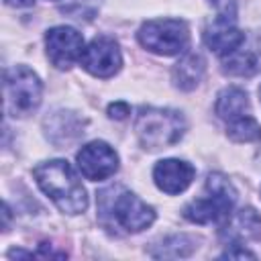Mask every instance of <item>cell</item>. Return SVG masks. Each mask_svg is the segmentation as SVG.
<instances>
[{
  "label": "cell",
  "instance_id": "ffe728a7",
  "mask_svg": "<svg viewBox=\"0 0 261 261\" xmlns=\"http://www.w3.org/2000/svg\"><path fill=\"white\" fill-rule=\"evenodd\" d=\"M8 6H14V8H27V6H31L35 0H4Z\"/></svg>",
  "mask_w": 261,
  "mask_h": 261
},
{
  "label": "cell",
  "instance_id": "ac0fdd59",
  "mask_svg": "<svg viewBox=\"0 0 261 261\" xmlns=\"http://www.w3.org/2000/svg\"><path fill=\"white\" fill-rule=\"evenodd\" d=\"M220 257H222V259H232V257H239V259H245V257L255 259L257 255H255V253H251L249 249L241 247V243H232V245H230V249H226V251H224Z\"/></svg>",
  "mask_w": 261,
  "mask_h": 261
},
{
  "label": "cell",
  "instance_id": "277c9868",
  "mask_svg": "<svg viewBox=\"0 0 261 261\" xmlns=\"http://www.w3.org/2000/svg\"><path fill=\"white\" fill-rule=\"evenodd\" d=\"M6 110L12 116H29L43 98V84L39 75L27 65H14L4 73Z\"/></svg>",
  "mask_w": 261,
  "mask_h": 261
},
{
  "label": "cell",
  "instance_id": "9c48e42d",
  "mask_svg": "<svg viewBox=\"0 0 261 261\" xmlns=\"http://www.w3.org/2000/svg\"><path fill=\"white\" fill-rule=\"evenodd\" d=\"M80 173L90 181L108 179L118 171V155L104 141H90L75 153Z\"/></svg>",
  "mask_w": 261,
  "mask_h": 261
},
{
  "label": "cell",
  "instance_id": "2e32d148",
  "mask_svg": "<svg viewBox=\"0 0 261 261\" xmlns=\"http://www.w3.org/2000/svg\"><path fill=\"white\" fill-rule=\"evenodd\" d=\"M226 135L234 143H257L261 141V124L251 116H241L226 124Z\"/></svg>",
  "mask_w": 261,
  "mask_h": 261
},
{
  "label": "cell",
  "instance_id": "6da1fadb",
  "mask_svg": "<svg viewBox=\"0 0 261 261\" xmlns=\"http://www.w3.org/2000/svg\"><path fill=\"white\" fill-rule=\"evenodd\" d=\"M33 175L41 192L63 214H82L88 208L86 188L75 169L65 159L43 161L33 169Z\"/></svg>",
  "mask_w": 261,
  "mask_h": 261
},
{
  "label": "cell",
  "instance_id": "5b68a950",
  "mask_svg": "<svg viewBox=\"0 0 261 261\" xmlns=\"http://www.w3.org/2000/svg\"><path fill=\"white\" fill-rule=\"evenodd\" d=\"M137 39L147 51L169 57L186 51L190 43V31L179 18H155L141 24Z\"/></svg>",
  "mask_w": 261,
  "mask_h": 261
},
{
  "label": "cell",
  "instance_id": "8992f818",
  "mask_svg": "<svg viewBox=\"0 0 261 261\" xmlns=\"http://www.w3.org/2000/svg\"><path fill=\"white\" fill-rule=\"evenodd\" d=\"M100 212L108 214L112 222H116L124 232H141L149 228L155 220V210L147 202H143L137 194L122 190L114 198H106V192L100 194Z\"/></svg>",
  "mask_w": 261,
  "mask_h": 261
},
{
  "label": "cell",
  "instance_id": "e0dca14e",
  "mask_svg": "<svg viewBox=\"0 0 261 261\" xmlns=\"http://www.w3.org/2000/svg\"><path fill=\"white\" fill-rule=\"evenodd\" d=\"M194 249L192 239H188L186 234H175V237H167L161 241V245H155V249H151L153 257H186L190 255Z\"/></svg>",
  "mask_w": 261,
  "mask_h": 261
},
{
  "label": "cell",
  "instance_id": "9a60e30c",
  "mask_svg": "<svg viewBox=\"0 0 261 261\" xmlns=\"http://www.w3.org/2000/svg\"><path fill=\"white\" fill-rule=\"evenodd\" d=\"M220 61H222V71L228 75H251L257 71L259 55H257V49L249 47L245 41L232 53L220 57Z\"/></svg>",
  "mask_w": 261,
  "mask_h": 261
},
{
  "label": "cell",
  "instance_id": "30bf717a",
  "mask_svg": "<svg viewBox=\"0 0 261 261\" xmlns=\"http://www.w3.org/2000/svg\"><path fill=\"white\" fill-rule=\"evenodd\" d=\"M247 41L245 33L237 27L234 22V14L230 12H220L212 22L206 24L204 29V43L208 45V49H212L218 57H224L228 53H232L234 49H239L243 43Z\"/></svg>",
  "mask_w": 261,
  "mask_h": 261
},
{
  "label": "cell",
  "instance_id": "3957f363",
  "mask_svg": "<svg viewBox=\"0 0 261 261\" xmlns=\"http://www.w3.org/2000/svg\"><path fill=\"white\" fill-rule=\"evenodd\" d=\"M237 202V190L232 181L214 171L206 177L204 196L192 200L184 208V218L194 224H210V222H224L232 214Z\"/></svg>",
  "mask_w": 261,
  "mask_h": 261
},
{
  "label": "cell",
  "instance_id": "7c38bea8",
  "mask_svg": "<svg viewBox=\"0 0 261 261\" xmlns=\"http://www.w3.org/2000/svg\"><path fill=\"white\" fill-rule=\"evenodd\" d=\"M214 110L218 114V118H222L226 124L251 114V104H249V96L243 88L239 86H226L218 92L216 96V104Z\"/></svg>",
  "mask_w": 261,
  "mask_h": 261
},
{
  "label": "cell",
  "instance_id": "ba28073f",
  "mask_svg": "<svg viewBox=\"0 0 261 261\" xmlns=\"http://www.w3.org/2000/svg\"><path fill=\"white\" fill-rule=\"evenodd\" d=\"M45 47L47 57L57 69H69L73 63H77L84 55V37L73 27H53L45 35Z\"/></svg>",
  "mask_w": 261,
  "mask_h": 261
},
{
  "label": "cell",
  "instance_id": "44dd1931",
  "mask_svg": "<svg viewBox=\"0 0 261 261\" xmlns=\"http://www.w3.org/2000/svg\"><path fill=\"white\" fill-rule=\"evenodd\" d=\"M210 2H212L216 8H220L222 12H226V8H228V2L232 4V0H210Z\"/></svg>",
  "mask_w": 261,
  "mask_h": 261
},
{
  "label": "cell",
  "instance_id": "7402d4cb",
  "mask_svg": "<svg viewBox=\"0 0 261 261\" xmlns=\"http://www.w3.org/2000/svg\"><path fill=\"white\" fill-rule=\"evenodd\" d=\"M259 100H261V88H259Z\"/></svg>",
  "mask_w": 261,
  "mask_h": 261
},
{
  "label": "cell",
  "instance_id": "8fae6325",
  "mask_svg": "<svg viewBox=\"0 0 261 261\" xmlns=\"http://www.w3.org/2000/svg\"><path fill=\"white\" fill-rule=\"evenodd\" d=\"M196 175V169L192 163L184 161V159H161L157 161V165L153 167V181L155 186L169 194V196H175V194H181L184 190H188V186L192 184Z\"/></svg>",
  "mask_w": 261,
  "mask_h": 261
},
{
  "label": "cell",
  "instance_id": "5bb4252c",
  "mask_svg": "<svg viewBox=\"0 0 261 261\" xmlns=\"http://www.w3.org/2000/svg\"><path fill=\"white\" fill-rule=\"evenodd\" d=\"M261 228V216L253 208H241L239 212L230 214L228 220H224L222 237H226L232 243H241L243 239L255 237Z\"/></svg>",
  "mask_w": 261,
  "mask_h": 261
},
{
  "label": "cell",
  "instance_id": "7a4b0ae2",
  "mask_svg": "<svg viewBox=\"0 0 261 261\" xmlns=\"http://www.w3.org/2000/svg\"><path fill=\"white\" fill-rule=\"evenodd\" d=\"M186 118L179 110L173 108H155L143 106L135 118V133L143 149L159 151L173 147L186 135Z\"/></svg>",
  "mask_w": 261,
  "mask_h": 261
},
{
  "label": "cell",
  "instance_id": "52a82bcc",
  "mask_svg": "<svg viewBox=\"0 0 261 261\" xmlns=\"http://www.w3.org/2000/svg\"><path fill=\"white\" fill-rule=\"evenodd\" d=\"M80 63L94 77L106 80V77H112L114 73L120 71V67H122V53L118 49V43L112 37L98 35V37H94L86 45Z\"/></svg>",
  "mask_w": 261,
  "mask_h": 261
},
{
  "label": "cell",
  "instance_id": "4fadbf2b",
  "mask_svg": "<svg viewBox=\"0 0 261 261\" xmlns=\"http://www.w3.org/2000/svg\"><path fill=\"white\" fill-rule=\"evenodd\" d=\"M204 69H206V63L198 53H184L171 69L173 86L184 92L196 90L204 77Z\"/></svg>",
  "mask_w": 261,
  "mask_h": 261
},
{
  "label": "cell",
  "instance_id": "d6986e66",
  "mask_svg": "<svg viewBox=\"0 0 261 261\" xmlns=\"http://www.w3.org/2000/svg\"><path fill=\"white\" fill-rule=\"evenodd\" d=\"M128 114H130V108H128L126 102H114V104L108 106V116H110V118L122 120V118H126Z\"/></svg>",
  "mask_w": 261,
  "mask_h": 261
}]
</instances>
